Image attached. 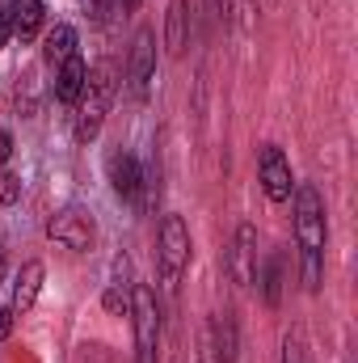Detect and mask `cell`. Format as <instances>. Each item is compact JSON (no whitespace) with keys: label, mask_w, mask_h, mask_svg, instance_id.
Listing matches in <instances>:
<instances>
[{"label":"cell","mask_w":358,"mask_h":363,"mask_svg":"<svg viewBox=\"0 0 358 363\" xmlns=\"http://www.w3.org/2000/svg\"><path fill=\"white\" fill-rule=\"evenodd\" d=\"M295 241L304 254V287L321 291V254H325V199L312 182H295Z\"/></svg>","instance_id":"6da1fadb"},{"label":"cell","mask_w":358,"mask_h":363,"mask_svg":"<svg viewBox=\"0 0 358 363\" xmlns=\"http://www.w3.org/2000/svg\"><path fill=\"white\" fill-rule=\"evenodd\" d=\"M110 97H114V64L105 60V64L89 68L85 89L76 97V123H72V131H76L81 144L97 140V131H101V123H105V110H110Z\"/></svg>","instance_id":"7a4b0ae2"},{"label":"cell","mask_w":358,"mask_h":363,"mask_svg":"<svg viewBox=\"0 0 358 363\" xmlns=\"http://www.w3.org/2000/svg\"><path fill=\"white\" fill-rule=\"evenodd\" d=\"M131 321H135V363H156L161 347V308L148 283H135L131 291Z\"/></svg>","instance_id":"3957f363"},{"label":"cell","mask_w":358,"mask_h":363,"mask_svg":"<svg viewBox=\"0 0 358 363\" xmlns=\"http://www.w3.org/2000/svg\"><path fill=\"white\" fill-rule=\"evenodd\" d=\"M156 258H161V279L173 287L190 262V228L181 216H165L161 220V237H156Z\"/></svg>","instance_id":"277c9868"},{"label":"cell","mask_w":358,"mask_h":363,"mask_svg":"<svg viewBox=\"0 0 358 363\" xmlns=\"http://www.w3.org/2000/svg\"><path fill=\"white\" fill-rule=\"evenodd\" d=\"M47 237H51V241H59L64 250L85 254V250H93V241H97V224H93L89 211H81V207H64V211H55V216H51Z\"/></svg>","instance_id":"5b68a950"},{"label":"cell","mask_w":358,"mask_h":363,"mask_svg":"<svg viewBox=\"0 0 358 363\" xmlns=\"http://www.w3.org/2000/svg\"><path fill=\"white\" fill-rule=\"evenodd\" d=\"M258 174H262V190L270 203H287L295 194V178H291V161L282 157L278 144H266L258 152Z\"/></svg>","instance_id":"8992f818"},{"label":"cell","mask_w":358,"mask_h":363,"mask_svg":"<svg viewBox=\"0 0 358 363\" xmlns=\"http://www.w3.org/2000/svg\"><path fill=\"white\" fill-rule=\"evenodd\" d=\"M127 77H131V89H135V97H148V89H152V77H156V38H152V30H139V34H135Z\"/></svg>","instance_id":"52a82bcc"},{"label":"cell","mask_w":358,"mask_h":363,"mask_svg":"<svg viewBox=\"0 0 358 363\" xmlns=\"http://www.w3.org/2000/svg\"><path fill=\"white\" fill-rule=\"evenodd\" d=\"M228 271L236 279V287H253L258 283V228L253 224H241L236 228V245H232Z\"/></svg>","instance_id":"ba28073f"},{"label":"cell","mask_w":358,"mask_h":363,"mask_svg":"<svg viewBox=\"0 0 358 363\" xmlns=\"http://www.w3.org/2000/svg\"><path fill=\"white\" fill-rule=\"evenodd\" d=\"M105 174H110V186H114V194H118V199H127V203H135V199H139L144 169H139V161H135L131 152H110Z\"/></svg>","instance_id":"9c48e42d"},{"label":"cell","mask_w":358,"mask_h":363,"mask_svg":"<svg viewBox=\"0 0 358 363\" xmlns=\"http://www.w3.org/2000/svg\"><path fill=\"white\" fill-rule=\"evenodd\" d=\"M207 338H211L215 359L219 363H236V355H241V338H236V321H232V313H215Z\"/></svg>","instance_id":"30bf717a"},{"label":"cell","mask_w":358,"mask_h":363,"mask_svg":"<svg viewBox=\"0 0 358 363\" xmlns=\"http://www.w3.org/2000/svg\"><path fill=\"white\" fill-rule=\"evenodd\" d=\"M42 262H25L21 274H17V283H13V317H21V313H30L34 308V300H38V291H42Z\"/></svg>","instance_id":"8fae6325"},{"label":"cell","mask_w":358,"mask_h":363,"mask_svg":"<svg viewBox=\"0 0 358 363\" xmlns=\"http://www.w3.org/2000/svg\"><path fill=\"white\" fill-rule=\"evenodd\" d=\"M85 77H89V68H85V60H81V55L64 60V64H59V72H55V97H59V101H68V106H76V97H81V89H85Z\"/></svg>","instance_id":"7c38bea8"},{"label":"cell","mask_w":358,"mask_h":363,"mask_svg":"<svg viewBox=\"0 0 358 363\" xmlns=\"http://www.w3.org/2000/svg\"><path fill=\"white\" fill-rule=\"evenodd\" d=\"M8 26L17 38H34L42 30V0H13L8 4Z\"/></svg>","instance_id":"4fadbf2b"},{"label":"cell","mask_w":358,"mask_h":363,"mask_svg":"<svg viewBox=\"0 0 358 363\" xmlns=\"http://www.w3.org/2000/svg\"><path fill=\"white\" fill-rule=\"evenodd\" d=\"M165 47H169V55H181V51L190 47V9H185V0H173V4H169V17H165Z\"/></svg>","instance_id":"5bb4252c"},{"label":"cell","mask_w":358,"mask_h":363,"mask_svg":"<svg viewBox=\"0 0 358 363\" xmlns=\"http://www.w3.org/2000/svg\"><path fill=\"white\" fill-rule=\"evenodd\" d=\"M76 55V30L68 26V21H59L55 30H47V38H42V60L47 64H64V60H72Z\"/></svg>","instance_id":"9a60e30c"},{"label":"cell","mask_w":358,"mask_h":363,"mask_svg":"<svg viewBox=\"0 0 358 363\" xmlns=\"http://www.w3.org/2000/svg\"><path fill=\"white\" fill-rule=\"evenodd\" d=\"M262 291H266V304H270V308H278V300H282V258H270V262H266Z\"/></svg>","instance_id":"2e32d148"},{"label":"cell","mask_w":358,"mask_h":363,"mask_svg":"<svg viewBox=\"0 0 358 363\" xmlns=\"http://www.w3.org/2000/svg\"><path fill=\"white\" fill-rule=\"evenodd\" d=\"M72 363H118V359H114V351L101 347V342H81L76 355H72Z\"/></svg>","instance_id":"e0dca14e"},{"label":"cell","mask_w":358,"mask_h":363,"mask_svg":"<svg viewBox=\"0 0 358 363\" xmlns=\"http://www.w3.org/2000/svg\"><path fill=\"white\" fill-rule=\"evenodd\" d=\"M21 199V178L17 174H8V169H0V203L4 207H13Z\"/></svg>","instance_id":"ac0fdd59"},{"label":"cell","mask_w":358,"mask_h":363,"mask_svg":"<svg viewBox=\"0 0 358 363\" xmlns=\"http://www.w3.org/2000/svg\"><path fill=\"white\" fill-rule=\"evenodd\" d=\"M101 304H105V313H127V296H122V287H110V291L101 296Z\"/></svg>","instance_id":"d6986e66"},{"label":"cell","mask_w":358,"mask_h":363,"mask_svg":"<svg viewBox=\"0 0 358 363\" xmlns=\"http://www.w3.org/2000/svg\"><path fill=\"white\" fill-rule=\"evenodd\" d=\"M282 363H304V355H299V342H295V338H287V347H282Z\"/></svg>","instance_id":"ffe728a7"},{"label":"cell","mask_w":358,"mask_h":363,"mask_svg":"<svg viewBox=\"0 0 358 363\" xmlns=\"http://www.w3.org/2000/svg\"><path fill=\"white\" fill-rule=\"evenodd\" d=\"M13 334V308H0V342Z\"/></svg>","instance_id":"44dd1931"},{"label":"cell","mask_w":358,"mask_h":363,"mask_svg":"<svg viewBox=\"0 0 358 363\" xmlns=\"http://www.w3.org/2000/svg\"><path fill=\"white\" fill-rule=\"evenodd\" d=\"M8 34H13V26H8V4H0V47L8 43Z\"/></svg>","instance_id":"7402d4cb"},{"label":"cell","mask_w":358,"mask_h":363,"mask_svg":"<svg viewBox=\"0 0 358 363\" xmlns=\"http://www.w3.org/2000/svg\"><path fill=\"white\" fill-rule=\"evenodd\" d=\"M8 157H13V135H8V131H0V165H4Z\"/></svg>","instance_id":"603a6c76"},{"label":"cell","mask_w":358,"mask_h":363,"mask_svg":"<svg viewBox=\"0 0 358 363\" xmlns=\"http://www.w3.org/2000/svg\"><path fill=\"white\" fill-rule=\"evenodd\" d=\"M198 363H219L215 359V351H211V338L202 334V351H198Z\"/></svg>","instance_id":"cb8c5ba5"},{"label":"cell","mask_w":358,"mask_h":363,"mask_svg":"<svg viewBox=\"0 0 358 363\" xmlns=\"http://www.w3.org/2000/svg\"><path fill=\"white\" fill-rule=\"evenodd\" d=\"M215 9H219V17H232V0H215Z\"/></svg>","instance_id":"d4e9b609"},{"label":"cell","mask_w":358,"mask_h":363,"mask_svg":"<svg viewBox=\"0 0 358 363\" xmlns=\"http://www.w3.org/2000/svg\"><path fill=\"white\" fill-rule=\"evenodd\" d=\"M4 267H8V258H4V250H0V283H4Z\"/></svg>","instance_id":"484cf974"},{"label":"cell","mask_w":358,"mask_h":363,"mask_svg":"<svg viewBox=\"0 0 358 363\" xmlns=\"http://www.w3.org/2000/svg\"><path fill=\"white\" fill-rule=\"evenodd\" d=\"M122 9H139V0H122Z\"/></svg>","instance_id":"4316f807"}]
</instances>
